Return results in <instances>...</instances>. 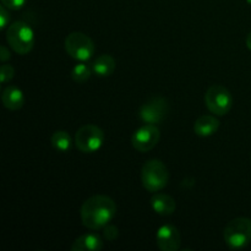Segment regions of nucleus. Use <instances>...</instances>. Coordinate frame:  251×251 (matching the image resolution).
Masks as SVG:
<instances>
[{"label": "nucleus", "instance_id": "obj_1", "mask_svg": "<svg viewBox=\"0 0 251 251\" xmlns=\"http://www.w3.org/2000/svg\"><path fill=\"white\" fill-rule=\"evenodd\" d=\"M117 213V203L107 195H95L82 203L80 210L81 222L91 230L103 229L112 222Z\"/></svg>", "mask_w": 251, "mask_h": 251}, {"label": "nucleus", "instance_id": "obj_2", "mask_svg": "<svg viewBox=\"0 0 251 251\" xmlns=\"http://www.w3.org/2000/svg\"><path fill=\"white\" fill-rule=\"evenodd\" d=\"M6 42L15 53L26 55L34 46L33 29L24 21L12 22L6 28Z\"/></svg>", "mask_w": 251, "mask_h": 251}, {"label": "nucleus", "instance_id": "obj_3", "mask_svg": "<svg viewBox=\"0 0 251 251\" xmlns=\"http://www.w3.org/2000/svg\"><path fill=\"white\" fill-rule=\"evenodd\" d=\"M223 240L233 250L247 248L251 243V220L237 217L227 223L223 230Z\"/></svg>", "mask_w": 251, "mask_h": 251}, {"label": "nucleus", "instance_id": "obj_4", "mask_svg": "<svg viewBox=\"0 0 251 251\" xmlns=\"http://www.w3.org/2000/svg\"><path fill=\"white\" fill-rule=\"evenodd\" d=\"M169 180V172L166 164L159 159H150L141 169L142 186L150 193L163 190Z\"/></svg>", "mask_w": 251, "mask_h": 251}, {"label": "nucleus", "instance_id": "obj_5", "mask_svg": "<svg viewBox=\"0 0 251 251\" xmlns=\"http://www.w3.org/2000/svg\"><path fill=\"white\" fill-rule=\"evenodd\" d=\"M104 131L95 124H86L76 131L75 142L76 149L82 153H95L104 144Z\"/></svg>", "mask_w": 251, "mask_h": 251}, {"label": "nucleus", "instance_id": "obj_6", "mask_svg": "<svg viewBox=\"0 0 251 251\" xmlns=\"http://www.w3.org/2000/svg\"><path fill=\"white\" fill-rule=\"evenodd\" d=\"M205 105L212 114L223 117L228 114L233 107V96L227 87L222 85H213L206 91Z\"/></svg>", "mask_w": 251, "mask_h": 251}, {"label": "nucleus", "instance_id": "obj_7", "mask_svg": "<svg viewBox=\"0 0 251 251\" xmlns=\"http://www.w3.org/2000/svg\"><path fill=\"white\" fill-rule=\"evenodd\" d=\"M65 50L69 55L77 61H87L95 54V43L87 34L82 32H71L66 36Z\"/></svg>", "mask_w": 251, "mask_h": 251}, {"label": "nucleus", "instance_id": "obj_8", "mask_svg": "<svg viewBox=\"0 0 251 251\" xmlns=\"http://www.w3.org/2000/svg\"><path fill=\"white\" fill-rule=\"evenodd\" d=\"M161 139V130L154 124H145L134 131L131 145L136 151L149 152L157 146Z\"/></svg>", "mask_w": 251, "mask_h": 251}, {"label": "nucleus", "instance_id": "obj_9", "mask_svg": "<svg viewBox=\"0 0 251 251\" xmlns=\"http://www.w3.org/2000/svg\"><path fill=\"white\" fill-rule=\"evenodd\" d=\"M168 113V102L163 97H153L141 105L139 117L145 124H158Z\"/></svg>", "mask_w": 251, "mask_h": 251}, {"label": "nucleus", "instance_id": "obj_10", "mask_svg": "<svg viewBox=\"0 0 251 251\" xmlns=\"http://www.w3.org/2000/svg\"><path fill=\"white\" fill-rule=\"evenodd\" d=\"M156 244L162 251H178L181 245L179 229L173 225H163L156 233Z\"/></svg>", "mask_w": 251, "mask_h": 251}, {"label": "nucleus", "instance_id": "obj_11", "mask_svg": "<svg viewBox=\"0 0 251 251\" xmlns=\"http://www.w3.org/2000/svg\"><path fill=\"white\" fill-rule=\"evenodd\" d=\"M151 207L157 215L166 217L176 212V202L171 195L158 191L151 198Z\"/></svg>", "mask_w": 251, "mask_h": 251}, {"label": "nucleus", "instance_id": "obj_12", "mask_svg": "<svg viewBox=\"0 0 251 251\" xmlns=\"http://www.w3.org/2000/svg\"><path fill=\"white\" fill-rule=\"evenodd\" d=\"M220 124L217 115H201L194 123V132L200 137H210L218 131Z\"/></svg>", "mask_w": 251, "mask_h": 251}, {"label": "nucleus", "instance_id": "obj_13", "mask_svg": "<svg viewBox=\"0 0 251 251\" xmlns=\"http://www.w3.org/2000/svg\"><path fill=\"white\" fill-rule=\"evenodd\" d=\"M70 249L73 251H100L103 249V239L96 233H86L74 240Z\"/></svg>", "mask_w": 251, "mask_h": 251}, {"label": "nucleus", "instance_id": "obj_14", "mask_svg": "<svg viewBox=\"0 0 251 251\" xmlns=\"http://www.w3.org/2000/svg\"><path fill=\"white\" fill-rule=\"evenodd\" d=\"M1 102L9 110H20L25 104V95L21 88L7 86L1 92Z\"/></svg>", "mask_w": 251, "mask_h": 251}, {"label": "nucleus", "instance_id": "obj_15", "mask_svg": "<svg viewBox=\"0 0 251 251\" xmlns=\"http://www.w3.org/2000/svg\"><path fill=\"white\" fill-rule=\"evenodd\" d=\"M115 66H117L115 59L109 54H102L97 56L92 63L93 74L100 77H108L112 75L115 70Z\"/></svg>", "mask_w": 251, "mask_h": 251}, {"label": "nucleus", "instance_id": "obj_16", "mask_svg": "<svg viewBox=\"0 0 251 251\" xmlns=\"http://www.w3.org/2000/svg\"><path fill=\"white\" fill-rule=\"evenodd\" d=\"M50 144L53 149L58 152H68L73 147V139L65 130H58L50 137Z\"/></svg>", "mask_w": 251, "mask_h": 251}, {"label": "nucleus", "instance_id": "obj_17", "mask_svg": "<svg viewBox=\"0 0 251 251\" xmlns=\"http://www.w3.org/2000/svg\"><path fill=\"white\" fill-rule=\"evenodd\" d=\"M93 73L92 65L86 64V61H80L74 66L73 71H71V78L77 83H83L91 77Z\"/></svg>", "mask_w": 251, "mask_h": 251}, {"label": "nucleus", "instance_id": "obj_18", "mask_svg": "<svg viewBox=\"0 0 251 251\" xmlns=\"http://www.w3.org/2000/svg\"><path fill=\"white\" fill-rule=\"evenodd\" d=\"M15 69L10 64H4L0 69V81L1 83H7L14 78Z\"/></svg>", "mask_w": 251, "mask_h": 251}, {"label": "nucleus", "instance_id": "obj_19", "mask_svg": "<svg viewBox=\"0 0 251 251\" xmlns=\"http://www.w3.org/2000/svg\"><path fill=\"white\" fill-rule=\"evenodd\" d=\"M103 237L105 240L109 242H114L118 237H119V229L113 225H107L103 228Z\"/></svg>", "mask_w": 251, "mask_h": 251}, {"label": "nucleus", "instance_id": "obj_20", "mask_svg": "<svg viewBox=\"0 0 251 251\" xmlns=\"http://www.w3.org/2000/svg\"><path fill=\"white\" fill-rule=\"evenodd\" d=\"M7 7L4 6V5H1L0 6V29L1 31H4V29H6L7 27H9V24H10V12L7 11Z\"/></svg>", "mask_w": 251, "mask_h": 251}, {"label": "nucleus", "instance_id": "obj_21", "mask_svg": "<svg viewBox=\"0 0 251 251\" xmlns=\"http://www.w3.org/2000/svg\"><path fill=\"white\" fill-rule=\"evenodd\" d=\"M1 4L6 6L9 10H20L26 4V0H1Z\"/></svg>", "mask_w": 251, "mask_h": 251}, {"label": "nucleus", "instance_id": "obj_22", "mask_svg": "<svg viewBox=\"0 0 251 251\" xmlns=\"http://www.w3.org/2000/svg\"><path fill=\"white\" fill-rule=\"evenodd\" d=\"M10 59H11V51H10V49L6 46L0 47V60L2 63H6Z\"/></svg>", "mask_w": 251, "mask_h": 251}, {"label": "nucleus", "instance_id": "obj_23", "mask_svg": "<svg viewBox=\"0 0 251 251\" xmlns=\"http://www.w3.org/2000/svg\"><path fill=\"white\" fill-rule=\"evenodd\" d=\"M247 47H248V49L251 51V32L248 34V37H247Z\"/></svg>", "mask_w": 251, "mask_h": 251}, {"label": "nucleus", "instance_id": "obj_24", "mask_svg": "<svg viewBox=\"0 0 251 251\" xmlns=\"http://www.w3.org/2000/svg\"><path fill=\"white\" fill-rule=\"evenodd\" d=\"M247 1H248V2H249V4H251V0H247Z\"/></svg>", "mask_w": 251, "mask_h": 251}, {"label": "nucleus", "instance_id": "obj_25", "mask_svg": "<svg viewBox=\"0 0 251 251\" xmlns=\"http://www.w3.org/2000/svg\"><path fill=\"white\" fill-rule=\"evenodd\" d=\"M250 161H251V158H250Z\"/></svg>", "mask_w": 251, "mask_h": 251}]
</instances>
